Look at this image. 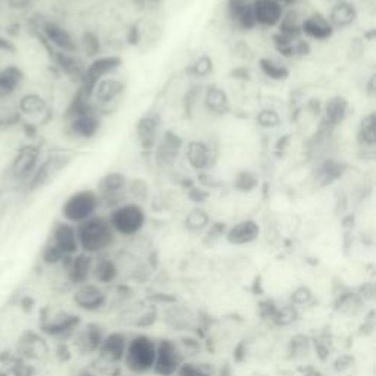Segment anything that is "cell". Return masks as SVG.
Here are the masks:
<instances>
[{
  "label": "cell",
  "instance_id": "681fc988",
  "mask_svg": "<svg viewBox=\"0 0 376 376\" xmlns=\"http://www.w3.org/2000/svg\"><path fill=\"white\" fill-rule=\"evenodd\" d=\"M256 122L262 128L275 130L281 125V117L278 112L273 109H262L256 117Z\"/></svg>",
  "mask_w": 376,
  "mask_h": 376
},
{
  "label": "cell",
  "instance_id": "7a4b0ae2",
  "mask_svg": "<svg viewBox=\"0 0 376 376\" xmlns=\"http://www.w3.org/2000/svg\"><path fill=\"white\" fill-rule=\"evenodd\" d=\"M33 31L50 52H64L80 55L78 39L67 25L46 15H34L31 19Z\"/></svg>",
  "mask_w": 376,
  "mask_h": 376
},
{
  "label": "cell",
  "instance_id": "9f6ffc18",
  "mask_svg": "<svg viewBox=\"0 0 376 376\" xmlns=\"http://www.w3.org/2000/svg\"><path fill=\"white\" fill-rule=\"evenodd\" d=\"M278 2H281L285 8H291L297 3V0H278Z\"/></svg>",
  "mask_w": 376,
  "mask_h": 376
},
{
  "label": "cell",
  "instance_id": "44dd1931",
  "mask_svg": "<svg viewBox=\"0 0 376 376\" xmlns=\"http://www.w3.org/2000/svg\"><path fill=\"white\" fill-rule=\"evenodd\" d=\"M184 157L194 172H209L216 162V153L212 144L203 140H191L184 144Z\"/></svg>",
  "mask_w": 376,
  "mask_h": 376
},
{
  "label": "cell",
  "instance_id": "8992f818",
  "mask_svg": "<svg viewBox=\"0 0 376 376\" xmlns=\"http://www.w3.org/2000/svg\"><path fill=\"white\" fill-rule=\"evenodd\" d=\"M100 209H102V203H100V197L94 188H80V190L68 194L62 202L59 219L77 227V225L100 213Z\"/></svg>",
  "mask_w": 376,
  "mask_h": 376
},
{
  "label": "cell",
  "instance_id": "7dc6e473",
  "mask_svg": "<svg viewBox=\"0 0 376 376\" xmlns=\"http://www.w3.org/2000/svg\"><path fill=\"white\" fill-rule=\"evenodd\" d=\"M175 376H215V372L206 363L185 360Z\"/></svg>",
  "mask_w": 376,
  "mask_h": 376
},
{
  "label": "cell",
  "instance_id": "74e56055",
  "mask_svg": "<svg viewBox=\"0 0 376 376\" xmlns=\"http://www.w3.org/2000/svg\"><path fill=\"white\" fill-rule=\"evenodd\" d=\"M302 17L298 15V12L293 9H287L284 18L281 19L280 25L277 27V33L287 37L290 40H298L303 39L302 37Z\"/></svg>",
  "mask_w": 376,
  "mask_h": 376
},
{
  "label": "cell",
  "instance_id": "f35d334b",
  "mask_svg": "<svg viewBox=\"0 0 376 376\" xmlns=\"http://www.w3.org/2000/svg\"><path fill=\"white\" fill-rule=\"evenodd\" d=\"M50 352L46 336L42 334H27V338L22 340V353L30 359H44Z\"/></svg>",
  "mask_w": 376,
  "mask_h": 376
},
{
  "label": "cell",
  "instance_id": "836d02e7",
  "mask_svg": "<svg viewBox=\"0 0 376 376\" xmlns=\"http://www.w3.org/2000/svg\"><path fill=\"white\" fill-rule=\"evenodd\" d=\"M266 319H269V322L273 325V327L278 328H287L291 327L300 316V310L293 306L290 302L284 303V305H271L266 307V313H265Z\"/></svg>",
  "mask_w": 376,
  "mask_h": 376
},
{
  "label": "cell",
  "instance_id": "3957f363",
  "mask_svg": "<svg viewBox=\"0 0 376 376\" xmlns=\"http://www.w3.org/2000/svg\"><path fill=\"white\" fill-rule=\"evenodd\" d=\"M157 340L146 332L130 335L122 366L130 375L144 376L152 373L156 359Z\"/></svg>",
  "mask_w": 376,
  "mask_h": 376
},
{
  "label": "cell",
  "instance_id": "d590c367",
  "mask_svg": "<svg viewBox=\"0 0 376 376\" xmlns=\"http://www.w3.org/2000/svg\"><path fill=\"white\" fill-rule=\"evenodd\" d=\"M323 115L325 121L331 127H336L345 121L348 115V102L347 99L341 96H335L328 99V102L323 106Z\"/></svg>",
  "mask_w": 376,
  "mask_h": 376
},
{
  "label": "cell",
  "instance_id": "f5cc1de1",
  "mask_svg": "<svg viewBox=\"0 0 376 376\" xmlns=\"http://www.w3.org/2000/svg\"><path fill=\"white\" fill-rule=\"evenodd\" d=\"M353 365V359L348 357V356H343L338 359L335 363H334V368L338 370V372H344L347 370L348 368H352Z\"/></svg>",
  "mask_w": 376,
  "mask_h": 376
},
{
  "label": "cell",
  "instance_id": "5bb4252c",
  "mask_svg": "<svg viewBox=\"0 0 376 376\" xmlns=\"http://www.w3.org/2000/svg\"><path fill=\"white\" fill-rule=\"evenodd\" d=\"M72 303L85 313H99L109 306V291L106 287L93 281L72 288Z\"/></svg>",
  "mask_w": 376,
  "mask_h": 376
},
{
  "label": "cell",
  "instance_id": "603a6c76",
  "mask_svg": "<svg viewBox=\"0 0 376 376\" xmlns=\"http://www.w3.org/2000/svg\"><path fill=\"white\" fill-rule=\"evenodd\" d=\"M125 90H127V84L121 78H117L115 75L99 81L93 90V103L96 109L100 112V109L114 106L119 99H122Z\"/></svg>",
  "mask_w": 376,
  "mask_h": 376
},
{
  "label": "cell",
  "instance_id": "e0dca14e",
  "mask_svg": "<svg viewBox=\"0 0 376 376\" xmlns=\"http://www.w3.org/2000/svg\"><path fill=\"white\" fill-rule=\"evenodd\" d=\"M159 319V309L148 302H131L123 305L119 311V322L125 327L146 330Z\"/></svg>",
  "mask_w": 376,
  "mask_h": 376
},
{
  "label": "cell",
  "instance_id": "f907efd6",
  "mask_svg": "<svg viewBox=\"0 0 376 376\" xmlns=\"http://www.w3.org/2000/svg\"><path fill=\"white\" fill-rule=\"evenodd\" d=\"M37 0H0V8H3L9 14H28L34 8Z\"/></svg>",
  "mask_w": 376,
  "mask_h": 376
},
{
  "label": "cell",
  "instance_id": "6f0895ef",
  "mask_svg": "<svg viewBox=\"0 0 376 376\" xmlns=\"http://www.w3.org/2000/svg\"><path fill=\"white\" fill-rule=\"evenodd\" d=\"M119 376H134V375H130V373H128V375H119Z\"/></svg>",
  "mask_w": 376,
  "mask_h": 376
},
{
  "label": "cell",
  "instance_id": "ac0fdd59",
  "mask_svg": "<svg viewBox=\"0 0 376 376\" xmlns=\"http://www.w3.org/2000/svg\"><path fill=\"white\" fill-rule=\"evenodd\" d=\"M46 243L55 247L67 259L80 253L77 227L62 219L53 222Z\"/></svg>",
  "mask_w": 376,
  "mask_h": 376
},
{
  "label": "cell",
  "instance_id": "5b68a950",
  "mask_svg": "<svg viewBox=\"0 0 376 376\" xmlns=\"http://www.w3.org/2000/svg\"><path fill=\"white\" fill-rule=\"evenodd\" d=\"M106 216L117 237L122 238H134L140 235L148 222L147 212L143 205L133 202V200H127V202L110 209Z\"/></svg>",
  "mask_w": 376,
  "mask_h": 376
},
{
  "label": "cell",
  "instance_id": "83f0119b",
  "mask_svg": "<svg viewBox=\"0 0 376 376\" xmlns=\"http://www.w3.org/2000/svg\"><path fill=\"white\" fill-rule=\"evenodd\" d=\"M225 14L237 30L252 31L256 28L252 0H227Z\"/></svg>",
  "mask_w": 376,
  "mask_h": 376
},
{
  "label": "cell",
  "instance_id": "e575fe53",
  "mask_svg": "<svg viewBox=\"0 0 376 376\" xmlns=\"http://www.w3.org/2000/svg\"><path fill=\"white\" fill-rule=\"evenodd\" d=\"M365 303H366V300L363 294L354 293V291H344L338 296L335 302V309L340 315L354 318V316H359L360 313H363V310H365Z\"/></svg>",
  "mask_w": 376,
  "mask_h": 376
},
{
  "label": "cell",
  "instance_id": "7c38bea8",
  "mask_svg": "<svg viewBox=\"0 0 376 376\" xmlns=\"http://www.w3.org/2000/svg\"><path fill=\"white\" fill-rule=\"evenodd\" d=\"M185 360L188 359L180 347L178 340L160 338L156 345V359L152 373L155 376H175Z\"/></svg>",
  "mask_w": 376,
  "mask_h": 376
},
{
  "label": "cell",
  "instance_id": "ee69618b",
  "mask_svg": "<svg viewBox=\"0 0 376 376\" xmlns=\"http://www.w3.org/2000/svg\"><path fill=\"white\" fill-rule=\"evenodd\" d=\"M78 46H80V53H84L90 59L102 55V43H100L97 34L93 31H85L81 35V39L78 40Z\"/></svg>",
  "mask_w": 376,
  "mask_h": 376
},
{
  "label": "cell",
  "instance_id": "f546056e",
  "mask_svg": "<svg viewBox=\"0 0 376 376\" xmlns=\"http://www.w3.org/2000/svg\"><path fill=\"white\" fill-rule=\"evenodd\" d=\"M162 134V121L156 114L143 115L135 125V135L142 148L153 152Z\"/></svg>",
  "mask_w": 376,
  "mask_h": 376
},
{
  "label": "cell",
  "instance_id": "8fae6325",
  "mask_svg": "<svg viewBox=\"0 0 376 376\" xmlns=\"http://www.w3.org/2000/svg\"><path fill=\"white\" fill-rule=\"evenodd\" d=\"M159 319L164 321L166 327L175 332L185 335L196 334L202 327V318L191 307L180 303H166L164 310L159 311Z\"/></svg>",
  "mask_w": 376,
  "mask_h": 376
},
{
  "label": "cell",
  "instance_id": "cb8c5ba5",
  "mask_svg": "<svg viewBox=\"0 0 376 376\" xmlns=\"http://www.w3.org/2000/svg\"><path fill=\"white\" fill-rule=\"evenodd\" d=\"M93 260H94V256L80 252L75 256L68 257L64 262V265H62L60 268L64 269L65 278L72 288L92 281Z\"/></svg>",
  "mask_w": 376,
  "mask_h": 376
},
{
  "label": "cell",
  "instance_id": "7402d4cb",
  "mask_svg": "<svg viewBox=\"0 0 376 376\" xmlns=\"http://www.w3.org/2000/svg\"><path fill=\"white\" fill-rule=\"evenodd\" d=\"M260 223L252 218L238 221L225 228V241L234 247H246L255 244L260 237Z\"/></svg>",
  "mask_w": 376,
  "mask_h": 376
},
{
  "label": "cell",
  "instance_id": "c3c4849f",
  "mask_svg": "<svg viewBox=\"0 0 376 376\" xmlns=\"http://www.w3.org/2000/svg\"><path fill=\"white\" fill-rule=\"evenodd\" d=\"M290 303L293 306H296L298 310L305 309V307H310L316 303V297L313 294V291L310 290L309 287H297L296 290L291 293L290 296Z\"/></svg>",
  "mask_w": 376,
  "mask_h": 376
},
{
  "label": "cell",
  "instance_id": "52a82bcc",
  "mask_svg": "<svg viewBox=\"0 0 376 376\" xmlns=\"http://www.w3.org/2000/svg\"><path fill=\"white\" fill-rule=\"evenodd\" d=\"M83 323L80 315L65 309L47 307L40 315L39 330L46 338H52L58 343L69 341L72 335Z\"/></svg>",
  "mask_w": 376,
  "mask_h": 376
},
{
  "label": "cell",
  "instance_id": "ffe728a7",
  "mask_svg": "<svg viewBox=\"0 0 376 376\" xmlns=\"http://www.w3.org/2000/svg\"><path fill=\"white\" fill-rule=\"evenodd\" d=\"M27 84V74L17 60L0 67V99H18Z\"/></svg>",
  "mask_w": 376,
  "mask_h": 376
},
{
  "label": "cell",
  "instance_id": "b9f144b4",
  "mask_svg": "<svg viewBox=\"0 0 376 376\" xmlns=\"http://www.w3.org/2000/svg\"><path fill=\"white\" fill-rule=\"evenodd\" d=\"M259 68H260V72L272 81H285L290 78V74H291L290 68L284 65L282 62H278L272 58H260Z\"/></svg>",
  "mask_w": 376,
  "mask_h": 376
},
{
  "label": "cell",
  "instance_id": "ab89813d",
  "mask_svg": "<svg viewBox=\"0 0 376 376\" xmlns=\"http://www.w3.org/2000/svg\"><path fill=\"white\" fill-rule=\"evenodd\" d=\"M344 173V164L336 159H328L318 168L316 182L322 187L334 184L338 178H341Z\"/></svg>",
  "mask_w": 376,
  "mask_h": 376
},
{
  "label": "cell",
  "instance_id": "d6a6232c",
  "mask_svg": "<svg viewBox=\"0 0 376 376\" xmlns=\"http://www.w3.org/2000/svg\"><path fill=\"white\" fill-rule=\"evenodd\" d=\"M203 103L207 112H210L212 115H216V117L227 115L231 110V102H230L227 92L218 85L207 87L203 96Z\"/></svg>",
  "mask_w": 376,
  "mask_h": 376
},
{
  "label": "cell",
  "instance_id": "1f68e13d",
  "mask_svg": "<svg viewBox=\"0 0 376 376\" xmlns=\"http://www.w3.org/2000/svg\"><path fill=\"white\" fill-rule=\"evenodd\" d=\"M50 58H52L53 65L62 72L65 77L71 78L75 83H80L81 75L84 71V64L80 59V55L72 53H64V52H50Z\"/></svg>",
  "mask_w": 376,
  "mask_h": 376
},
{
  "label": "cell",
  "instance_id": "30bf717a",
  "mask_svg": "<svg viewBox=\"0 0 376 376\" xmlns=\"http://www.w3.org/2000/svg\"><path fill=\"white\" fill-rule=\"evenodd\" d=\"M22 127L35 128L50 115V103L40 92L25 89L17 100Z\"/></svg>",
  "mask_w": 376,
  "mask_h": 376
},
{
  "label": "cell",
  "instance_id": "2e32d148",
  "mask_svg": "<svg viewBox=\"0 0 376 376\" xmlns=\"http://www.w3.org/2000/svg\"><path fill=\"white\" fill-rule=\"evenodd\" d=\"M128 338L130 335L123 331H108L96 353L97 363L103 366L119 368L127 352Z\"/></svg>",
  "mask_w": 376,
  "mask_h": 376
},
{
  "label": "cell",
  "instance_id": "60d3db41",
  "mask_svg": "<svg viewBox=\"0 0 376 376\" xmlns=\"http://www.w3.org/2000/svg\"><path fill=\"white\" fill-rule=\"evenodd\" d=\"M357 142L361 147L373 148L376 144V115L375 112H369L359 122L357 128Z\"/></svg>",
  "mask_w": 376,
  "mask_h": 376
},
{
  "label": "cell",
  "instance_id": "4dcf8cb0",
  "mask_svg": "<svg viewBox=\"0 0 376 376\" xmlns=\"http://www.w3.org/2000/svg\"><path fill=\"white\" fill-rule=\"evenodd\" d=\"M327 17L334 30L338 31L352 27L359 17V12L356 5L350 0H335Z\"/></svg>",
  "mask_w": 376,
  "mask_h": 376
},
{
  "label": "cell",
  "instance_id": "277c9868",
  "mask_svg": "<svg viewBox=\"0 0 376 376\" xmlns=\"http://www.w3.org/2000/svg\"><path fill=\"white\" fill-rule=\"evenodd\" d=\"M43 156V148L37 144L28 143L18 147L6 165V181L12 187L25 190L39 168Z\"/></svg>",
  "mask_w": 376,
  "mask_h": 376
},
{
  "label": "cell",
  "instance_id": "6da1fadb",
  "mask_svg": "<svg viewBox=\"0 0 376 376\" xmlns=\"http://www.w3.org/2000/svg\"><path fill=\"white\" fill-rule=\"evenodd\" d=\"M77 237L80 252L90 256L109 253L118 241V237L114 228L110 227L108 216L102 213H97L90 219L77 225Z\"/></svg>",
  "mask_w": 376,
  "mask_h": 376
},
{
  "label": "cell",
  "instance_id": "484cf974",
  "mask_svg": "<svg viewBox=\"0 0 376 376\" xmlns=\"http://www.w3.org/2000/svg\"><path fill=\"white\" fill-rule=\"evenodd\" d=\"M184 148V142L180 139L178 134L173 131L162 133L159 140L153 148L156 164L162 168H168L175 164V160L180 156Z\"/></svg>",
  "mask_w": 376,
  "mask_h": 376
},
{
  "label": "cell",
  "instance_id": "680465c9",
  "mask_svg": "<svg viewBox=\"0 0 376 376\" xmlns=\"http://www.w3.org/2000/svg\"><path fill=\"white\" fill-rule=\"evenodd\" d=\"M334 2H335V0H334Z\"/></svg>",
  "mask_w": 376,
  "mask_h": 376
},
{
  "label": "cell",
  "instance_id": "ba28073f",
  "mask_svg": "<svg viewBox=\"0 0 376 376\" xmlns=\"http://www.w3.org/2000/svg\"><path fill=\"white\" fill-rule=\"evenodd\" d=\"M123 64V60L118 55H99L93 58L89 64L84 67L81 80L78 83V92L85 97L93 100V90L99 81L115 75Z\"/></svg>",
  "mask_w": 376,
  "mask_h": 376
},
{
  "label": "cell",
  "instance_id": "8d00e7d4",
  "mask_svg": "<svg viewBox=\"0 0 376 376\" xmlns=\"http://www.w3.org/2000/svg\"><path fill=\"white\" fill-rule=\"evenodd\" d=\"M18 99H0V133L14 130L21 125Z\"/></svg>",
  "mask_w": 376,
  "mask_h": 376
},
{
  "label": "cell",
  "instance_id": "9a60e30c",
  "mask_svg": "<svg viewBox=\"0 0 376 376\" xmlns=\"http://www.w3.org/2000/svg\"><path fill=\"white\" fill-rule=\"evenodd\" d=\"M64 119L67 135L77 142H92L103 128V119L97 109Z\"/></svg>",
  "mask_w": 376,
  "mask_h": 376
},
{
  "label": "cell",
  "instance_id": "d4e9b609",
  "mask_svg": "<svg viewBox=\"0 0 376 376\" xmlns=\"http://www.w3.org/2000/svg\"><path fill=\"white\" fill-rule=\"evenodd\" d=\"M256 27L273 30L284 18L287 8L278 0H252Z\"/></svg>",
  "mask_w": 376,
  "mask_h": 376
},
{
  "label": "cell",
  "instance_id": "4316f807",
  "mask_svg": "<svg viewBox=\"0 0 376 376\" xmlns=\"http://www.w3.org/2000/svg\"><path fill=\"white\" fill-rule=\"evenodd\" d=\"M335 30L328 17L322 12H311L302 19V37L313 42H327L332 39Z\"/></svg>",
  "mask_w": 376,
  "mask_h": 376
},
{
  "label": "cell",
  "instance_id": "816d5d0a",
  "mask_svg": "<svg viewBox=\"0 0 376 376\" xmlns=\"http://www.w3.org/2000/svg\"><path fill=\"white\" fill-rule=\"evenodd\" d=\"M212 71H213V60L207 55L197 58L190 65V68H188V72L197 78L207 77Z\"/></svg>",
  "mask_w": 376,
  "mask_h": 376
},
{
  "label": "cell",
  "instance_id": "f6af8a7d",
  "mask_svg": "<svg viewBox=\"0 0 376 376\" xmlns=\"http://www.w3.org/2000/svg\"><path fill=\"white\" fill-rule=\"evenodd\" d=\"M259 185V177L253 171H240L234 178V188L240 193H252Z\"/></svg>",
  "mask_w": 376,
  "mask_h": 376
},
{
  "label": "cell",
  "instance_id": "9c48e42d",
  "mask_svg": "<svg viewBox=\"0 0 376 376\" xmlns=\"http://www.w3.org/2000/svg\"><path fill=\"white\" fill-rule=\"evenodd\" d=\"M72 160L74 156L67 152H52L44 155L25 191L34 193L42 190V188L55 181L72 164Z\"/></svg>",
  "mask_w": 376,
  "mask_h": 376
},
{
  "label": "cell",
  "instance_id": "db71d44e",
  "mask_svg": "<svg viewBox=\"0 0 376 376\" xmlns=\"http://www.w3.org/2000/svg\"><path fill=\"white\" fill-rule=\"evenodd\" d=\"M303 376H325L319 369H316V368H313V366H307L306 369H305V373H303Z\"/></svg>",
  "mask_w": 376,
  "mask_h": 376
},
{
  "label": "cell",
  "instance_id": "f1b7e54d",
  "mask_svg": "<svg viewBox=\"0 0 376 376\" xmlns=\"http://www.w3.org/2000/svg\"><path fill=\"white\" fill-rule=\"evenodd\" d=\"M121 277V266L117 259L106 255L94 256L93 260V271H92V281L102 285V287H112L118 284Z\"/></svg>",
  "mask_w": 376,
  "mask_h": 376
},
{
  "label": "cell",
  "instance_id": "d6986e66",
  "mask_svg": "<svg viewBox=\"0 0 376 376\" xmlns=\"http://www.w3.org/2000/svg\"><path fill=\"white\" fill-rule=\"evenodd\" d=\"M106 332L108 330L103 325L97 322H87L80 325V328L75 331L69 341L72 343L75 352L81 356H93L97 353Z\"/></svg>",
  "mask_w": 376,
  "mask_h": 376
},
{
  "label": "cell",
  "instance_id": "4fadbf2b",
  "mask_svg": "<svg viewBox=\"0 0 376 376\" xmlns=\"http://www.w3.org/2000/svg\"><path fill=\"white\" fill-rule=\"evenodd\" d=\"M130 180L119 171H110L97 181L94 190L100 197L102 207L114 209L115 206L127 202V188Z\"/></svg>",
  "mask_w": 376,
  "mask_h": 376
},
{
  "label": "cell",
  "instance_id": "11a10c76",
  "mask_svg": "<svg viewBox=\"0 0 376 376\" xmlns=\"http://www.w3.org/2000/svg\"><path fill=\"white\" fill-rule=\"evenodd\" d=\"M77 376H99V373L96 372V369L94 370L93 369H84Z\"/></svg>",
  "mask_w": 376,
  "mask_h": 376
},
{
  "label": "cell",
  "instance_id": "bcb514c9",
  "mask_svg": "<svg viewBox=\"0 0 376 376\" xmlns=\"http://www.w3.org/2000/svg\"><path fill=\"white\" fill-rule=\"evenodd\" d=\"M313 350V344L309 336L305 335H297L294 336L290 347H288V354L291 359H305L309 356V353Z\"/></svg>",
  "mask_w": 376,
  "mask_h": 376
},
{
  "label": "cell",
  "instance_id": "7bdbcfd3",
  "mask_svg": "<svg viewBox=\"0 0 376 376\" xmlns=\"http://www.w3.org/2000/svg\"><path fill=\"white\" fill-rule=\"evenodd\" d=\"M212 222H210L209 213L200 206H196L191 210H188V213L184 218V227L187 228V231L194 232V234L206 231Z\"/></svg>",
  "mask_w": 376,
  "mask_h": 376
}]
</instances>
